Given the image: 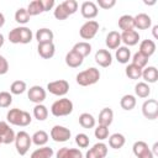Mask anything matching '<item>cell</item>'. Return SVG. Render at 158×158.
I'll return each mask as SVG.
<instances>
[{"mask_svg": "<svg viewBox=\"0 0 158 158\" xmlns=\"http://www.w3.org/2000/svg\"><path fill=\"white\" fill-rule=\"evenodd\" d=\"M75 143L78 144L79 148H86V147H89V143H90L89 136L85 135V133H78L75 136Z\"/></svg>", "mask_w": 158, "mask_h": 158, "instance_id": "cell-43", "label": "cell"}, {"mask_svg": "<svg viewBox=\"0 0 158 158\" xmlns=\"http://www.w3.org/2000/svg\"><path fill=\"white\" fill-rule=\"evenodd\" d=\"M138 52H141L143 56L149 58L156 52V43H154V41H152V40H143V41H141L139 51Z\"/></svg>", "mask_w": 158, "mask_h": 158, "instance_id": "cell-24", "label": "cell"}, {"mask_svg": "<svg viewBox=\"0 0 158 158\" xmlns=\"http://www.w3.org/2000/svg\"><path fill=\"white\" fill-rule=\"evenodd\" d=\"M99 31V22L95 20H89L79 30V35L83 40H93Z\"/></svg>", "mask_w": 158, "mask_h": 158, "instance_id": "cell-6", "label": "cell"}, {"mask_svg": "<svg viewBox=\"0 0 158 158\" xmlns=\"http://www.w3.org/2000/svg\"><path fill=\"white\" fill-rule=\"evenodd\" d=\"M0 144H2V138L0 137Z\"/></svg>", "mask_w": 158, "mask_h": 158, "instance_id": "cell-55", "label": "cell"}, {"mask_svg": "<svg viewBox=\"0 0 158 158\" xmlns=\"http://www.w3.org/2000/svg\"><path fill=\"white\" fill-rule=\"evenodd\" d=\"M73 111V102L70 99L62 98L56 100L52 106H51V112L56 117H62V116H68Z\"/></svg>", "mask_w": 158, "mask_h": 158, "instance_id": "cell-4", "label": "cell"}, {"mask_svg": "<svg viewBox=\"0 0 158 158\" xmlns=\"http://www.w3.org/2000/svg\"><path fill=\"white\" fill-rule=\"evenodd\" d=\"M152 153H153V156H157V154H158V143H157V142L153 144V151H152Z\"/></svg>", "mask_w": 158, "mask_h": 158, "instance_id": "cell-52", "label": "cell"}, {"mask_svg": "<svg viewBox=\"0 0 158 158\" xmlns=\"http://www.w3.org/2000/svg\"><path fill=\"white\" fill-rule=\"evenodd\" d=\"M105 44L109 49H117L121 44V35L117 31H111L105 38Z\"/></svg>", "mask_w": 158, "mask_h": 158, "instance_id": "cell-19", "label": "cell"}, {"mask_svg": "<svg viewBox=\"0 0 158 158\" xmlns=\"http://www.w3.org/2000/svg\"><path fill=\"white\" fill-rule=\"evenodd\" d=\"M72 49L75 51L77 53H79L83 58H85V57H88V56L90 54V52H91V44H90L89 42L83 41V42H78V43H75L74 47H73Z\"/></svg>", "mask_w": 158, "mask_h": 158, "instance_id": "cell-29", "label": "cell"}, {"mask_svg": "<svg viewBox=\"0 0 158 158\" xmlns=\"http://www.w3.org/2000/svg\"><path fill=\"white\" fill-rule=\"evenodd\" d=\"M135 21V27L138 30H148L152 26V19L147 14H138L133 17Z\"/></svg>", "mask_w": 158, "mask_h": 158, "instance_id": "cell-15", "label": "cell"}, {"mask_svg": "<svg viewBox=\"0 0 158 158\" xmlns=\"http://www.w3.org/2000/svg\"><path fill=\"white\" fill-rule=\"evenodd\" d=\"M106 154H107V146L102 142H98L85 153V158H105Z\"/></svg>", "mask_w": 158, "mask_h": 158, "instance_id": "cell-12", "label": "cell"}, {"mask_svg": "<svg viewBox=\"0 0 158 158\" xmlns=\"http://www.w3.org/2000/svg\"><path fill=\"white\" fill-rule=\"evenodd\" d=\"M53 153L54 152L51 147L43 146V147L37 148L36 151H33L32 154H31V158H52Z\"/></svg>", "mask_w": 158, "mask_h": 158, "instance_id": "cell-33", "label": "cell"}, {"mask_svg": "<svg viewBox=\"0 0 158 158\" xmlns=\"http://www.w3.org/2000/svg\"><path fill=\"white\" fill-rule=\"evenodd\" d=\"M30 15H28V12H27V10L26 9H23V7H20L19 10H16V12H15V21L17 22V23H20V25H26L28 21H30Z\"/></svg>", "mask_w": 158, "mask_h": 158, "instance_id": "cell-36", "label": "cell"}, {"mask_svg": "<svg viewBox=\"0 0 158 158\" xmlns=\"http://www.w3.org/2000/svg\"><path fill=\"white\" fill-rule=\"evenodd\" d=\"M83 62H84V58L73 49L65 54V64L70 68H78L83 64Z\"/></svg>", "mask_w": 158, "mask_h": 158, "instance_id": "cell-17", "label": "cell"}, {"mask_svg": "<svg viewBox=\"0 0 158 158\" xmlns=\"http://www.w3.org/2000/svg\"><path fill=\"white\" fill-rule=\"evenodd\" d=\"M135 94L141 98V99H146L151 94V88L147 83L144 81H138L136 85H135Z\"/></svg>", "mask_w": 158, "mask_h": 158, "instance_id": "cell-28", "label": "cell"}, {"mask_svg": "<svg viewBox=\"0 0 158 158\" xmlns=\"http://www.w3.org/2000/svg\"><path fill=\"white\" fill-rule=\"evenodd\" d=\"M32 144L31 136L26 131H19L15 136V147L20 156H25Z\"/></svg>", "mask_w": 158, "mask_h": 158, "instance_id": "cell-5", "label": "cell"}, {"mask_svg": "<svg viewBox=\"0 0 158 158\" xmlns=\"http://www.w3.org/2000/svg\"><path fill=\"white\" fill-rule=\"evenodd\" d=\"M7 70H9V63H7L6 58L0 54V75L6 74Z\"/></svg>", "mask_w": 158, "mask_h": 158, "instance_id": "cell-46", "label": "cell"}, {"mask_svg": "<svg viewBox=\"0 0 158 158\" xmlns=\"http://www.w3.org/2000/svg\"><path fill=\"white\" fill-rule=\"evenodd\" d=\"M100 79V72L99 69L94 68V67H90L80 73L77 74V83L80 85V86H89V85H94L99 81Z\"/></svg>", "mask_w": 158, "mask_h": 158, "instance_id": "cell-3", "label": "cell"}, {"mask_svg": "<svg viewBox=\"0 0 158 158\" xmlns=\"http://www.w3.org/2000/svg\"><path fill=\"white\" fill-rule=\"evenodd\" d=\"M70 136H72L70 130L64 126L56 125L51 128V138L54 142H65L70 138Z\"/></svg>", "mask_w": 158, "mask_h": 158, "instance_id": "cell-9", "label": "cell"}, {"mask_svg": "<svg viewBox=\"0 0 158 158\" xmlns=\"http://www.w3.org/2000/svg\"><path fill=\"white\" fill-rule=\"evenodd\" d=\"M120 105H121V107L123 110L130 111V110H132L136 106V98L133 95H131V94H126V95H123L121 98Z\"/></svg>", "mask_w": 158, "mask_h": 158, "instance_id": "cell-32", "label": "cell"}, {"mask_svg": "<svg viewBox=\"0 0 158 158\" xmlns=\"http://www.w3.org/2000/svg\"><path fill=\"white\" fill-rule=\"evenodd\" d=\"M141 78L144 79V83H156L158 80V69L153 65H148V67H144L142 69V75Z\"/></svg>", "mask_w": 158, "mask_h": 158, "instance_id": "cell-20", "label": "cell"}, {"mask_svg": "<svg viewBox=\"0 0 158 158\" xmlns=\"http://www.w3.org/2000/svg\"><path fill=\"white\" fill-rule=\"evenodd\" d=\"M120 35H121V42H123L128 47L136 46L139 42V33L137 31H135V30L127 31V32H122Z\"/></svg>", "mask_w": 158, "mask_h": 158, "instance_id": "cell-18", "label": "cell"}, {"mask_svg": "<svg viewBox=\"0 0 158 158\" xmlns=\"http://www.w3.org/2000/svg\"><path fill=\"white\" fill-rule=\"evenodd\" d=\"M12 104V94L7 91H1L0 93V107L5 109L9 107Z\"/></svg>", "mask_w": 158, "mask_h": 158, "instance_id": "cell-42", "label": "cell"}, {"mask_svg": "<svg viewBox=\"0 0 158 158\" xmlns=\"http://www.w3.org/2000/svg\"><path fill=\"white\" fill-rule=\"evenodd\" d=\"M33 116L38 121H44L48 117V109L43 104H37L33 107Z\"/></svg>", "mask_w": 158, "mask_h": 158, "instance_id": "cell-35", "label": "cell"}, {"mask_svg": "<svg viewBox=\"0 0 158 158\" xmlns=\"http://www.w3.org/2000/svg\"><path fill=\"white\" fill-rule=\"evenodd\" d=\"M142 114L148 120H156L158 117V101L156 99H148L142 105Z\"/></svg>", "mask_w": 158, "mask_h": 158, "instance_id": "cell-8", "label": "cell"}, {"mask_svg": "<svg viewBox=\"0 0 158 158\" xmlns=\"http://www.w3.org/2000/svg\"><path fill=\"white\" fill-rule=\"evenodd\" d=\"M47 90L56 96H64L69 91V83L64 79L49 81L47 84Z\"/></svg>", "mask_w": 158, "mask_h": 158, "instance_id": "cell-7", "label": "cell"}, {"mask_svg": "<svg viewBox=\"0 0 158 158\" xmlns=\"http://www.w3.org/2000/svg\"><path fill=\"white\" fill-rule=\"evenodd\" d=\"M27 98L30 99V101L37 104H42L46 100V90L40 86V85H33L28 89L27 91Z\"/></svg>", "mask_w": 158, "mask_h": 158, "instance_id": "cell-10", "label": "cell"}, {"mask_svg": "<svg viewBox=\"0 0 158 158\" xmlns=\"http://www.w3.org/2000/svg\"><path fill=\"white\" fill-rule=\"evenodd\" d=\"M120 30H122V32H127V31H132L135 28V21H133V16L131 15H122L118 19L117 22Z\"/></svg>", "mask_w": 158, "mask_h": 158, "instance_id": "cell-23", "label": "cell"}, {"mask_svg": "<svg viewBox=\"0 0 158 158\" xmlns=\"http://www.w3.org/2000/svg\"><path fill=\"white\" fill-rule=\"evenodd\" d=\"M138 158H154V156H153V153H152V151L151 149H147L144 153H142Z\"/></svg>", "mask_w": 158, "mask_h": 158, "instance_id": "cell-50", "label": "cell"}, {"mask_svg": "<svg viewBox=\"0 0 158 158\" xmlns=\"http://www.w3.org/2000/svg\"><path fill=\"white\" fill-rule=\"evenodd\" d=\"M115 57H116V59H117L118 63L126 64V63H128V60L131 59V51H130L128 47H126V46L118 47V48L116 49Z\"/></svg>", "mask_w": 158, "mask_h": 158, "instance_id": "cell-26", "label": "cell"}, {"mask_svg": "<svg viewBox=\"0 0 158 158\" xmlns=\"http://www.w3.org/2000/svg\"><path fill=\"white\" fill-rule=\"evenodd\" d=\"M147 149H149L148 148V144L146 143V142H143V141H137V142H135L133 143V147H132V151H133V154L138 158L142 153H144Z\"/></svg>", "mask_w": 158, "mask_h": 158, "instance_id": "cell-39", "label": "cell"}, {"mask_svg": "<svg viewBox=\"0 0 158 158\" xmlns=\"http://www.w3.org/2000/svg\"><path fill=\"white\" fill-rule=\"evenodd\" d=\"M35 36H36V40H37L38 44L40 43H51V42H53V37H54L52 30L46 28V27L37 30Z\"/></svg>", "mask_w": 158, "mask_h": 158, "instance_id": "cell-21", "label": "cell"}, {"mask_svg": "<svg viewBox=\"0 0 158 158\" xmlns=\"http://www.w3.org/2000/svg\"><path fill=\"white\" fill-rule=\"evenodd\" d=\"M125 73H126V75L130 78V79H132V80H137V79H139L141 78V75H142V68H139V67H137V65H135V64H128L126 68H125Z\"/></svg>", "mask_w": 158, "mask_h": 158, "instance_id": "cell-31", "label": "cell"}, {"mask_svg": "<svg viewBox=\"0 0 158 158\" xmlns=\"http://www.w3.org/2000/svg\"><path fill=\"white\" fill-rule=\"evenodd\" d=\"M4 25H5V16H4L2 12H0V28H1Z\"/></svg>", "mask_w": 158, "mask_h": 158, "instance_id": "cell-51", "label": "cell"}, {"mask_svg": "<svg viewBox=\"0 0 158 158\" xmlns=\"http://www.w3.org/2000/svg\"><path fill=\"white\" fill-rule=\"evenodd\" d=\"M26 83L23 80H15L10 85V93L14 95H21L26 91Z\"/></svg>", "mask_w": 158, "mask_h": 158, "instance_id": "cell-37", "label": "cell"}, {"mask_svg": "<svg viewBox=\"0 0 158 158\" xmlns=\"http://www.w3.org/2000/svg\"><path fill=\"white\" fill-rule=\"evenodd\" d=\"M68 158H83V153L78 148H69Z\"/></svg>", "mask_w": 158, "mask_h": 158, "instance_id": "cell-47", "label": "cell"}, {"mask_svg": "<svg viewBox=\"0 0 158 158\" xmlns=\"http://www.w3.org/2000/svg\"><path fill=\"white\" fill-rule=\"evenodd\" d=\"M95 62L100 67L107 68L112 63V56L107 49H98L95 53Z\"/></svg>", "mask_w": 158, "mask_h": 158, "instance_id": "cell-14", "label": "cell"}, {"mask_svg": "<svg viewBox=\"0 0 158 158\" xmlns=\"http://www.w3.org/2000/svg\"><path fill=\"white\" fill-rule=\"evenodd\" d=\"M148 59L149 58H147L146 56H143L141 52H136L133 54V57H132V64H135V65H137V67H139V68L143 69L144 67H147Z\"/></svg>", "mask_w": 158, "mask_h": 158, "instance_id": "cell-38", "label": "cell"}, {"mask_svg": "<svg viewBox=\"0 0 158 158\" xmlns=\"http://www.w3.org/2000/svg\"><path fill=\"white\" fill-rule=\"evenodd\" d=\"M98 121H99V125L109 127L114 121V111L110 107H104L99 114Z\"/></svg>", "mask_w": 158, "mask_h": 158, "instance_id": "cell-22", "label": "cell"}, {"mask_svg": "<svg viewBox=\"0 0 158 158\" xmlns=\"http://www.w3.org/2000/svg\"><path fill=\"white\" fill-rule=\"evenodd\" d=\"M94 135H95V137H96L99 141H104V139H106V138L109 137V127L102 126V125H99V126L95 128Z\"/></svg>", "mask_w": 158, "mask_h": 158, "instance_id": "cell-41", "label": "cell"}, {"mask_svg": "<svg viewBox=\"0 0 158 158\" xmlns=\"http://www.w3.org/2000/svg\"><path fill=\"white\" fill-rule=\"evenodd\" d=\"M15 136H16V133L9 126V123L5 121H0V137L2 138V143L10 144V143L15 142Z\"/></svg>", "mask_w": 158, "mask_h": 158, "instance_id": "cell-13", "label": "cell"}, {"mask_svg": "<svg viewBox=\"0 0 158 158\" xmlns=\"http://www.w3.org/2000/svg\"><path fill=\"white\" fill-rule=\"evenodd\" d=\"M4 42H5V38H4V35L0 33V48L4 46Z\"/></svg>", "mask_w": 158, "mask_h": 158, "instance_id": "cell-54", "label": "cell"}, {"mask_svg": "<svg viewBox=\"0 0 158 158\" xmlns=\"http://www.w3.org/2000/svg\"><path fill=\"white\" fill-rule=\"evenodd\" d=\"M126 138L122 133H114L109 137V146L114 149H120L125 146Z\"/></svg>", "mask_w": 158, "mask_h": 158, "instance_id": "cell-27", "label": "cell"}, {"mask_svg": "<svg viewBox=\"0 0 158 158\" xmlns=\"http://www.w3.org/2000/svg\"><path fill=\"white\" fill-rule=\"evenodd\" d=\"M53 15H54V17H56L57 20H59V21H63V20H65V19L69 17V15L67 14V11L63 9L62 4H59V5H57V6L54 7Z\"/></svg>", "mask_w": 158, "mask_h": 158, "instance_id": "cell-44", "label": "cell"}, {"mask_svg": "<svg viewBox=\"0 0 158 158\" xmlns=\"http://www.w3.org/2000/svg\"><path fill=\"white\" fill-rule=\"evenodd\" d=\"M62 6H63V9L67 11V14L69 16L75 14L77 10H78V2L75 0H65V1L62 2Z\"/></svg>", "mask_w": 158, "mask_h": 158, "instance_id": "cell-40", "label": "cell"}, {"mask_svg": "<svg viewBox=\"0 0 158 158\" xmlns=\"http://www.w3.org/2000/svg\"><path fill=\"white\" fill-rule=\"evenodd\" d=\"M6 120L9 123L14 126H20V127H26L31 123L32 117L27 111H23L21 109H11L6 114Z\"/></svg>", "mask_w": 158, "mask_h": 158, "instance_id": "cell-1", "label": "cell"}, {"mask_svg": "<svg viewBox=\"0 0 158 158\" xmlns=\"http://www.w3.org/2000/svg\"><path fill=\"white\" fill-rule=\"evenodd\" d=\"M95 118L89 112H83L80 116H79V125L83 127V128H93L95 126Z\"/></svg>", "mask_w": 158, "mask_h": 158, "instance_id": "cell-30", "label": "cell"}, {"mask_svg": "<svg viewBox=\"0 0 158 158\" xmlns=\"http://www.w3.org/2000/svg\"><path fill=\"white\" fill-rule=\"evenodd\" d=\"M37 52L43 59H51L56 53V47L53 42L51 43H40L37 46Z\"/></svg>", "mask_w": 158, "mask_h": 158, "instance_id": "cell-16", "label": "cell"}, {"mask_svg": "<svg viewBox=\"0 0 158 158\" xmlns=\"http://www.w3.org/2000/svg\"><path fill=\"white\" fill-rule=\"evenodd\" d=\"M32 37H33L32 31L26 26L15 27L9 32V41L14 44H17V43L27 44L32 41Z\"/></svg>", "mask_w": 158, "mask_h": 158, "instance_id": "cell-2", "label": "cell"}, {"mask_svg": "<svg viewBox=\"0 0 158 158\" xmlns=\"http://www.w3.org/2000/svg\"><path fill=\"white\" fill-rule=\"evenodd\" d=\"M31 139H32V143H33V144H36V146H38V147H43V146L48 142L49 136H48V133H47L46 131L40 130V131H36V132L31 136Z\"/></svg>", "mask_w": 158, "mask_h": 158, "instance_id": "cell-25", "label": "cell"}, {"mask_svg": "<svg viewBox=\"0 0 158 158\" xmlns=\"http://www.w3.org/2000/svg\"><path fill=\"white\" fill-rule=\"evenodd\" d=\"M80 12H81V16L84 19L91 20V19L98 16L99 9H98V5L94 1H84L80 6Z\"/></svg>", "mask_w": 158, "mask_h": 158, "instance_id": "cell-11", "label": "cell"}, {"mask_svg": "<svg viewBox=\"0 0 158 158\" xmlns=\"http://www.w3.org/2000/svg\"><path fill=\"white\" fill-rule=\"evenodd\" d=\"M115 4H116L115 0H98V2H96V5H99V7H101L104 10H109V9L114 7Z\"/></svg>", "mask_w": 158, "mask_h": 158, "instance_id": "cell-45", "label": "cell"}, {"mask_svg": "<svg viewBox=\"0 0 158 158\" xmlns=\"http://www.w3.org/2000/svg\"><path fill=\"white\" fill-rule=\"evenodd\" d=\"M157 30H158V25H154V26H153V36H154V38H158Z\"/></svg>", "mask_w": 158, "mask_h": 158, "instance_id": "cell-53", "label": "cell"}, {"mask_svg": "<svg viewBox=\"0 0 158 158\" xmlns=\"http://www.w3.org/2000/svg\"><path fill=\"white\" fill-rule=\"evenodd\" d=\"M42 2V6H43V11H49L53 9L54 6V0H41Z\"/></svg>", "mask_w": 158, "mask_h": 158, "instance_id": "cell-48", "label": "cell"}, {"mask_svg": "<svg viewBox=\"0 0 158 158\" xmlns=\"http://www.w3.org/2000/svg\"><path fill=\"white\" fill-rule=\"evenodd\" d=\"M68 152H69L68 147H62L56 153V158H68Z\"/></svg>", "mask_w": 158, "mask_h": 158, "instance_id": "cell-49", "label": "cell"}, {"mask_svg": "<svg viewBox=\"0 0 158 158\" xmlns=\"http://www.w3.org/2000/svg\"><path fill=\"white\" fill-rule=\"evenodd\" d=\"M26 10H27V12H28L30 16H36V15H40V14L44 12L41 0H33V1H31L28 4V6H27Z\"/></svg>", "mask_w": 158, "mask_h": 158, "instance_id": "cell-34", "label": "cell"}]
</instances>
